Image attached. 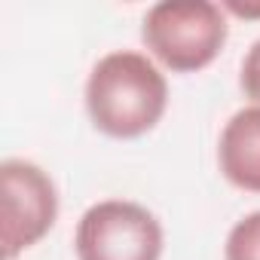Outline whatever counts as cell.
Wrapping results in <instances>:
<instances>
[{
  "label": "cell",
  "instance_id": "cell-6",
  "mask_svg": "<svg viewBox=\"0 0 260 260\" xmlns=\"http://www.w3.org/2000/svg\"><path fill=\"white\" fill-rule=\"evenodd\" d=\"M223 260H260V211L233 223L223 242Z\"/></svg>",
  "mask_w": 260,
  "mask_h": 260
},
{
  "label": "cell",
  "instance_id": "cell-4",
  "mask_svg": "<svg viewBox=\"0 0 260 260\" xmlns=\"http://www.w3.org/2000/svg\"><path fill=\"white\" fill-rule=\"evenodd\" d=\"M166 230L159 217L132 199L89 205L74 230L77 260H162Z\"/></svg>",
  "mask_w": 260,
  "mask_h": 260
},
{
  "label": "cell",
  "instance_id": "cell-8",
  "mask_svg": "<svg viewBox=\"0 0 260 260\" xmlns=\"http://www.w3.org/2000/svg\"><path fill=\"white\" fill-rule=\"evenodd\" d=\"M226 16H236V19H260V7H248V4H236V0H226L220 4Z\"/></svg>",
  "mask_w": 260,
  "mask_h": 260
},
{
  "label": "cell",
  "instance_id": "cell-2",
  "mask_svg": "<svg viewBox=\"0 0 260 260\" xmlns=\"http://www.w3.org/2000/svg\"><path fill=\"white\" fill-rule=\"evenodd\" d=\"M230 37V19L211 0H162L141 19L147 55L172 74H199L217 61Z\"/></svg>",
  "mask_w": 260,
  "mask_h": 260
},
{
  "label": "cell",
  "instance_id": "cell-1",
  "mask_svg": "<svg viewBox=\"0 0 260 260\" xmlns=\"http://www.w3.org/2000/svg\"><path fill=\"white\" fill-rule=\"evenodd\" d=\"M83 101L95 132L113 141H135L162 122L169 80L147 52L113 49L92 64Z\"/></svg>",
  "mask_w": 260,
  "mask_h": 260
},
{
  "label": "cell",
  "instance_id": "cell-5",
  "mask_svg": "<svg viewBox=\"0 0 260 260\" xmlns=\"http://www.w3.org/2000/svg\"><path fill=\"white\" fill-rule=\"evenodd\" d=\"M217 169L242 193H260V104L236 110L217 138Z\"/></svg>",
  "mask_w": 260,
  "mask_h": 260
},
{
  "label": "cell",
  "instance_id": "cell-3",
  "mask_svg": "<svg viewBox=\"0 0 260 260\" xmlns=\"http://www.w3.org/2000/svg\"><path fill=\"white\" fill-rule=\"evenodd\" d=\"M58 208V187L43 166L19 156L0 162V254L4 260H16L40 245L52 233Z\"/></svg>",
  "mask_w": 260,
  "mask_h": 260
},
{
  "label": "cell",
  "instance_id": "cell-7",
  "mask_svg": "<svg viewBox=\"0 0 260 260\" xmlns=\"http://www.w3.org/2000/svg\"><path fill=\"white\" fill-rule=\"evenodd\" d=\"M239 89L245 92V98L251 104H260V40L251 43V49L242 58L239 68Z\"/></svg>",
  "mask_w": 260,
  "mask_h": 260
}]
</instances>
